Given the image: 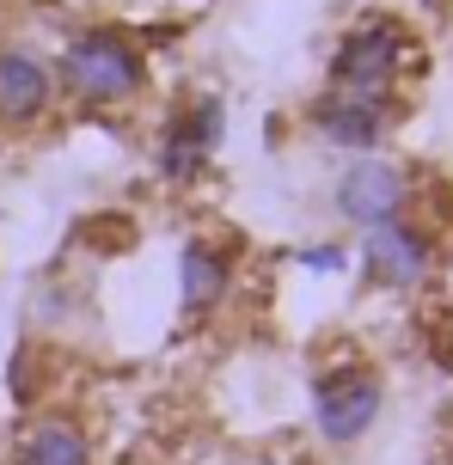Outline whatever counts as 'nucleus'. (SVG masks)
<instances>
[{
	"label": "nucleus",
	"mask_w": 453,
	"mask_h": 465,
	"mask_svg": "<svg viewBox=\"0 0 453 465\" xmlns=\"http://www.w3.org/2000/svg\"><path fill=\"white\" fill-rule=\"evenodd\" d=\"M294 263H300V270H312V276H337L350 257L337 252V245H300V252H294Z\"/></svg>",
	"instance_id": "11"
},
{
	"label": "nucleus",
	"mask_w": 453,
	"mask_h": 465,
	"mask_svg": "<svg viewBox=\"0 0 453 465\" xmlns=\"http://www.w3.org/2000/svg\"><path fill=\"white\" fill-rule=\"evenodd\" d=\"M307 123H312V135L325 141V147H337V153H374L392 135V98L325 86L307 104Z\"/></svg>",
	"instance_id": "7"
},
{
	"label": "nucleus",
	"mask_w": 453,
	"mask_h": 465,
	"mask_svg": "<svg viewBox=\"0 0 453 465\" xmlns=\"http://www.w3.org/2000/svg\"><path fill=\"white\" fill-rule=\"evenodd\" d=\"M221 135H227V104L215 93H191L153 135V172L166 184H196L202 165L215 160Z\"/></svg>",
	"instance_id": "3"
},
{
	"label": "nucleus",
	"mask_w": 453,
	"mask_h": 465,
	"mask_svg": "<svg viewBox=\"0 0 453 465\" xmlns=\"http://www.w3.org/2000/svg\"><path fill=\"white\" fill-rule=\"evenodd\" d=\"M227 294H233V257L221 252L215 239H184V252H178V301H184V319H209Z\"/></svg>",
	"instance_id": "9"
},
{
	"label": "nucleus",
	"mask_w": 453,
	"mask_h": 465,
	"mask_svg": "<svg viewBox=\"0 0 453 465\" xmlns=\"http://www.w3.org/2000/svg\"><path fill=\"white\" fill-rule=\"evenodd\" d=\"M55 62L31 44H0V135H31L55 111Z\"/></svg>",
	"instance_id": "6"
},
{
	"label": "nucleus",
	"mask_w": 453,
	"mask_h": 465,
	"mask_svg": "<svg viewBox=\"0 0 453 465\" xmlns=\"http://www.w3.org/2000/svg\"><path fill=\"white\" fill-rule=\"evenodd\" d=\"M331 209L350 221V227H380V221H399L410 209V178L405 165L380 160V153H356V160L337 172L331 184Z\"/></svg>",
	"instance_id": "5"
},
{
	"label": "nucleus",
	"mask_w": 453,
	"mask_h": 465,
	"mask_svg": "<svg viewBox=\"0 0 453 465\" xmlns=\"http://www.w3.org/2000/svg\"><path fill=\"white\" fill-rule=\"evenodd\" d=\"M251 465H294V460H251Z\"/></svg>",
	"instance_id": "12"
},
{
	"label": "nucleus",
	"mask_w": 453,
	"mask_h": 465,
	"mask_svg": "<svg viewBox=\"0 0 453 465\" xmlns=\"http://www.w3.org/2000/svg\"><path fill=\"white\" fill-rule=\"evenodd\" d=\"M380 404H386L380 373L361 368V361H343V368L312 380V422H319V435L331 447L361 441L374 429V417H380Z\"/></svg>",
	"instance_id": "4"
},
{
	"label": "nucleus",
	"mask_w": 453,
	"mask_h": 465,
	"mask_svg": "<svg viewBox=\"0 0 453 465\" xmlns=\"http://www.w3.org/2000/svg\"><path fill=\"white\" fill-rule=\"evenodd\" d=\"M55 93L74 98L80 111H129L147 93V55L117 25H86L74 31L55 55Z\"/></svg>",
	"instance_id": "1"
},
{
	"label": "nucleus",
	"mask_w": 453,
	"mask_h": 465,
	"mask_svg": "<svg viewBox=\"0 0 453 465\" xmlns=\"http://www.w3.org/2000/svg\"><path fill=\"white\" fill-rule=\"evenodd\" d=\"M361 263H368V276L380 282V288H417V282L429 276V263H435V245H429L423 227H410L405 214H399V221L368 227V239H361Z\"/></svg>",
	"instance_id": "8"
},
{
	"label": "nucleus",
	"mask_w": 453,
	"mask_h": 465,
	"mask_svg": "<svg viewBox=\"0 0 453 465\" xmlns=\"http://www.w3.org/2000/svg\"><path fill=\"white\" fill-rule=\"evenodd\" d=\"M13 465H93V435L68 411H44V417L25 422Z\"/></svg>",
	"instance_id": "10"
},
{
	"label": "nucleus",
	"mask_w": 453,
	"mask_h": 465,
	"mask_svg": "<svg viewBox=\"0 0 453 465\" xmlns=\"http://www.w3.org/2000/svg\"><path fill=\"white\" fill-rule=\"evenodd\" d=\"M417 49H410V31L386 13H368L361 25H350L331 49V86L343 93H374V98H392V86L410 74Z\"/></svg>",
	"instance_id": "2"
}]
</instances>
